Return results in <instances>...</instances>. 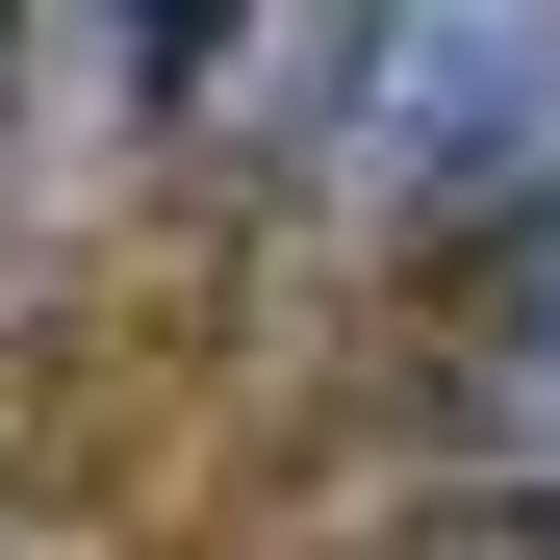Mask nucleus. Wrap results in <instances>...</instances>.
<instances>
[{"instance_id":"7ed1b4c3","label":"nucleus","mask_w":560,"mask_h":560,"mask_svg":"<svg viewBox=\"0 0 560 560\" xmlns=\"http://www.w3.org/2000/svg\"><path fill=\"white\" fill-rule=\"evenodd\" d=\"M77 26H103V77H153L178 26H205V0H77Z\"/></svg>"},{"instance_id":"f03ea898","label":"nucleus","mask_w":560,"mask_h":560,"mask_svg":"<svg viewBox=\"0 0 560 560\" xmlns=\"http://www.w3.org/2000/svg\"><path fill=\"white\" fill-rule=\"evenodd\" d=\"M510 433L560 458V205H535V306H510Z\"/></svg>"},{"instance_id":"f257e3e1","label":"nucleus","mask_w":560,"mask_h":560,"mask_svg":"<svg viewBox=\"0 0 560 560\" xmlns=\"http://www.w3.org/2000/svg\"><path fill=\"white\" fill-rule=\"evenodd\" d=\"M560 153V0H383L331 77V205L357 230H458V205H535Z\"/></svg>"}]
</instances>
